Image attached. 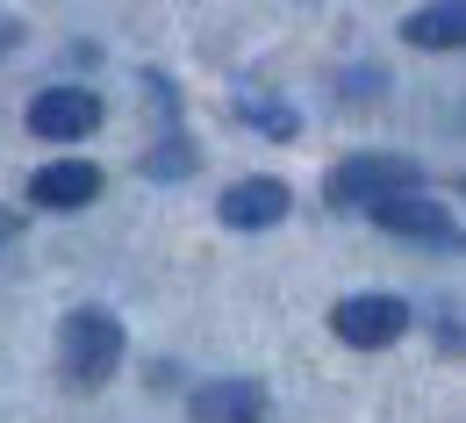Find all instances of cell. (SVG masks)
I'll return each mask as SVG.
<instances>
[{
	"label": "cell",
	"mask_w": 466,
	"mask_h": 423,
	"mask_svg": "<svg viewBox=\"0 0 466 423\" xmlns=\"http://www.w3.org/2000/svg\"><path fill=\"white\" fill-rule=\"evenodd\" d=\"M122 366V323L108 308H72L58 330V373L72 388H108Z\"/></svg>",
	"instance_id": "6da1fadb"
},
{
	"label": "cell",
	"mask_w": 466,
	"mask_h": 423,
	"mask_svg": "<svg viewBox=\"0 0 466 423\" xmlns=\"http://www.w3.org/2000/svg\"><path fill=\"white\" fill-rule=\"evenodd\" d=\"M323 194H330V208H380L395 194H423V166L402 151H359L323 180Z\"/></svg>",
	"instance_id": "7a4b0ae2"
},
{
	"label": "cell",
	"mask_w": 466,
	"mask_h": 423,
	"mask_svg": "<svg viewBox=\"0 0 466 423\" xmlns=\"http://www.w3.org/2000/svg\"><path fill=\"white\" fill-rule=\"evenodd\" d=\"M330 330L345 337L351 352H380V345H395L409 330V302L402 295H345L330 308Z\"/></svg>",
	"instance_id": "3957f363"
},
{
	"label": "cell",
	"mask_w": 466,
	"mask_h": 423,
	"mask_svg": "<svg viewBox=\"0 0 466 423\" xmlns=\"http://www.w3.org/2000/svg\"><path fill=\"white\" fill-rule=\"evenodd\" d=\"M94 129H101V101L86 86H44L29 101V136H44V144H79Z\"/></svg>",
	"instance_id": "277c9868"
},
{
	"label": "cell",
	"mask_w": 466,
	"mask_h": 423,
	"mask_svg": "<svg viewBox=\"0 0 466 423\" xmlns=\"http://www.w3.org/2000/svg\"><path fill=\"white\" fill-rule=\"evenodd\" d=\"M288 208H294V194H288V180H273V173H251V180L223 186V201H216V216H223L230 230H273Z\"/></svg>",
	"instance_id": "5b68a950"
},
{
	"label": "cell",
	"mask_w": 466,
	"mask_h": 423,
	"mask_svg": "<svg viewBox=\"0 0 466 423\" xmlns=\"http://www.w3.org/2000/svg\"><path fill=\"white\" fill-rule=\"evenodd\" d=\"M380 230H395V237H416V244H460V223H452V208L445 201H431V194H395V201H380V208H366Z\"/></svg>",
	"instance_id": "8992f818"
},
{
	"label": "cell",
	"mask_w": 466,
	"mask_h": 423,
	"mask_svg": "<svg viewBox=\"0 0 466 423\" xmlns=\"http://www.w3.org/2000/svg\"><path fill=\"white\" fill-rule=\"evenodd\" d=\"M94 194H101V166H86V158H51V166L29 173V201L36 208H86Z\"/></svg>",
	"instance_id": "52a82bcc"
},
{
	"label": "cell",
	"mask_w": 466,
	"mask_h": 423,
	"mask_svg": "<svg viewBox=\"0 0 466 423\" xmlns=\"http://www.w3.org/2000/svg\"><path fill=\"white\" fill-rule=\"evenodd\" d=\"M187 417L194 423H266V388H251V380H208V388H194Z\"/></svg>",
	"instance_id": "ba28073f"
},
{
	"label": "cell",
	"mask_w": 466,
	"mask_h": 423,
	"mask_svg": "<svg viewBox=\"0 0 466 423\" xmlns=\"http://www.w3.org/2000/svg\"><path fill=\"white\" fill-rule=\"evenodd\" d=\"M402 44H416V51H460L466 44V15L445 0V7H416L402 22Z\"/></svg>",
	"instance_id": "9c48e42d"
},
{
	"label": "cell",
	"mask_w": 466,
	"mask_h": 423,
	"mask_svg": "<svg viewBox=\"0 0 466 423\" xmlns=\"http://www.w3.org/2000/svg\"><path fill=\"white\" fill-rule=\"evenodd\" d=\"M237 116L251 122V129H266V136H294L301 122L288 116V108H273V101H237Z\"/></svg>",
	"instance_id": "30bf717a"
},
{
	"label": "cell",
	"mask_w": 466,
	"mask_h": 423,
	"mask_svg": "<svg viewBox=\"0 0 466 423\" xmlns=\"http://www.w3.org/2000/svg\"><path fill=\"white\" fill-rule=\"evenodd\" d=\"M187 166H194V158H187V144H179V136H166V144L144 158V173H151V180H179Z\"/></svg>",
	"instance_id": "8fae6325"
},
{
	"label": "cell",
	"mask_w": 466,
	"mask_h": 423,
	"mask_svg": "<svg viewBox=\"0 0 466 423\" xmlns=\"http://www.w3.org/2000/svg\"><path fill=\"white\" fill-rule=\"evenodd\" d=\"M15 230H22V216H7V208H0V244L15 237Z\"/></svg>",
	"instance_id": "7c38bea8"
}]
</instances>
